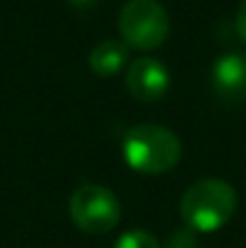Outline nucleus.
Listing matches in <instances>:
<instances>
[{"label": "nucleus", "mask_w": 246, "mask_h": 248, "mask_svg": "<svg viewBox=\"0 0 246 248\" xmlns=\"http://www.w3.org/2000/svg\"><path fill=\"white\" fill-rule=\"evenodd\" d=\"M97 0H70V5H75V7H89V5H94Z\"/></svg>", "instance_id": "11"}, {"label": "nucleus", "mask_w": 246, "mask_h": 248, "mask_svg": "<svg viewBox=\"0 0 246 248\" xmlns=\"http://www.w3.org/2000/svg\"><path fill=\"white\" fill-rule=\"evenodd\" d=\"M114 248H162V246H160V241H157L150 232H145V229H133V232H126V234L116 241Z\"/></svg>", "instance_id": "8"}, {"label": "nucleus", "mask_w": 246, "mask_h": 248, "mask_svg": "<svg viewBox=\"0 0 246 248\" xmlns=\"http://www.w3.org/2000/svg\"><path fill=\"white\" fill-rule=\"evenodd\" d=\"M181 219L193 234L222 229L237 212V190L222 178H200L181 198Z\"/></svg>", "instance_id": "1"}, {"label": "nucleus", "mask_w": 246, "mask_h": 248, "mask_svg": "<svg viewBox=\"0 0 246 248\" xmlns=\"http://www.w3.org/2000/svg\"><path fill=\"white\" fill-rule=\"evenodd\" d=\"M68 212L80 232L94 236L111 232L121 222V202L116 193L97 183H84L70 195Z\"/></svg>", "instance_id": "4"}, {"label": "nucleus", "mask_w": 246, "mask_h": 248, "mask_svg": "<svg viewBox=\"0 0 246 248\" xmlns=\"http://www.w3.org/2000/svg\"><path fill=\"white\" fill-rule=\"evenodd\" d=\"M166 248H198V246H196L193 232L191 229H181V232H174V236L166 244Z\"/></svg>", "instance_id": "9"}, {"label": "nucleus", "mask_w": 246, "mask_h": 248, "mask_svg": "<svg viewBox=\"0 0 246 248\" xmlns=\"http://www.w3.org/2000/svg\"><path fill=\"white\" fill-rule=\"evenodd\" d=\"M121 152L123 162L133 171L143 176H160L179 164L183 147L174 130L155 123H140L126 133Z\"/></svg>", "instance_id": "2"}, {"label": "nucleus", "mask_w": 246, "mask_h": 248, "mask_svg": "<svg viewBox=\"0 0 246 248\" xmlns=\"http://www.w3.org/2000/svg\"><path fill=\"white\" fill-rule=\"evenodd\" d=\"M213 89L225 101L246 99V56L225 53L213 65Z\"/></svg>", "instance_id": "6"}, {"label": "nucleus", "mask_w": 246, "mask_h": 248, "mask_svg": "<svg viewBox=\"0 0 246 248\" xmlns=\"http://www.w3.org/2000/svg\"><path fill=\"white\" fill-rule=\"evenodd\" d=\"M234 27H237V34H239V39H242V41H246V0H242V5H239V10H237Z\"/></svg>", "instance_id": "10"}, {"label": "nucleus", "mask_w": 246, "mask_h": 248, "mask_svg": "<svg viewBox=\"0 0 246 248\" xmlns=\"http://www.w3.org/2000/svg\"><path fill=\"white\" fill-rule=\"evenodd\" d=\"M126 63H128V46L121 41H101L89 53V68L99 78L118 75Z\"/></svg>", "instance_id": "7"}, {"label": "nucleus", "mask_w": 246, "mask_h": 248, "mask_svg": "<svg viewBox=\"0 0 246 248\" xmlns=\"http://www.w3.org/2000/svg\"><path fill=\"white\" fill-rule=\"evenodd\" d=\"M123 44L135 51H155L169 36V15L157 0H131L118 15Z\"/></svg>", "instance_id": "3"}, {"label": "nucleus", "mask_w": 246, "mask_h": 248, "mask_svg": "<svg viewBox=\"0 0 246 248\" xmlns=\"http://www.w3.org/2000/svg\"><path fill=\"white\" fill-rule=\"evenodd\" d=\"M169 70L157 58H135L128 65L126 87L138 101H160L169 92Z\"/></svg>", "instance_id": "5"}]
</instances>
